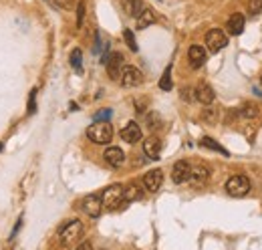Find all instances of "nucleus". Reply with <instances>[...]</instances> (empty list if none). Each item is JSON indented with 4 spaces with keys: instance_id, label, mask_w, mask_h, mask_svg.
Instances as JSON below:
<instances>
[{
    "instance_id": "obj_5",
    "label": "nucleus",
    "mask_w": 262,
    "mask_h": 250,
    "mask_svg": "<svg viewBox=\"0 0 262 250\" xmlns=\"http://www.w3.org/2000/svg\"><path fill=\"white\" fill-rule=\"evenodd\" d=\"M226 44H228V36L224 34V30L212 28V30L206 34V46H208L210 52H218V50H222Z\"/></svg>"
},
{
    "instance_id": "obj_22",
    "label": "nucleus",
    "mask_w": 262,
    "mask_h": 250,
    "mask_svg": "<svg viewBox=\"0 0 262 250\" xmlns=\"http://www.w3.org/2000/svg\"><path fill=\"white\" fill-rule=\"evenodd\" d=\"M83 52H81V48H73V52H71V67L77 71V73H83Z\"/></svg>"
},
{
    "instance_id": "obj_1",
    "label": "nucleus",
    "mask_w": 262,
    "mask_h": 250,
    "mask_svg": "<svg viewBox=\"0 0 262 250\" xmlns=\"http://www.w3.org/2000/svg\"><path fill=\"white\" fill-rule=\"evenodd\" d=\"M87 137H89L93 143H99V145L109 143V141L113 139V127H111V123H109L107 119L95 121L93 125H89V129H87Z\"/></svg>"
},
{
    "instance_id": "obj_26",
    "label": "nucleus",
    "mask_w": 262,
    "mask_h": 250,
    "mask_svg": "<svg viewBox=\"0 0 262 250\" xmlns=\"http://www.w3.org/2000/svg\"><path fill=\"white\" fill-rule=\"evenodd\" d=\"M248 10H250V14L262 12V0H248Z\"/></svg>"
},
{
    "instance_id": "obj_15",
    "label": "nucleus",
    "mask_w": 262,
    "mask_h": 250,
    "mask_svg": "<svg viewBox=\"0 0 262 250\" xmlns=\"http://www.w3.org/2000/svg\"><path fill=\"white\" fill-rule=\"evenodd\" d=\"M187 58H189L191 69H200V67L206 62V50H204L200 44H193V46H189V50H187Z\"/></svg>"
},
{
    "instance_id": "obj_12",
    "label": "nucleus",
    "mask_w": 262,
    "mask_h": 250,
    "mask_svg": "<svg viewBox=\"0 0 262 250\" xmlns=\"http://www.w3.org/2000/svg\"><path fill=\"white\" fill-rule=\"evenodd\" d=\"M103 157H105V161H107L111 167H119V165H123V161H125V153H123L121 147H107L105 153H103Z\"/></svg>"
},
{
    "instance_id": "obj_9",
    "label": "nucleus",
    "mask_w": 262,
    "mask_h": 250,
    "mask_svg": "<svg viewBox=\"0 0 262 250\" xmlns=\"http://www.w3.org/2000/svg\"><path fill=\"white\" fill-rule=\"evenodd\" d=\"M83 210L91 216V218H97V216H101V212H103V204H101V196H97V194H91V196H87L85 200H83Z\"/></svg>"
},
{
    "instance_id": "obj_19",
    "label": "nucleus",
    "mask_w": 262,
    "mask_h": 250,
    "mask_svg": "<svg viewBox=\"0 0 262 250\" xmlns=\"http://www.w3.org/2000/svg\"><path fill=\"white\" fill-rule=\"evenodd\" d=\"M153 22H155L153 10H151V8H143V10L139 12V16H137V28L143 30V28H147V26L153 24Z\"/></svg>"
},
{
    "instance_id": "obj_30",
    "label": "nucleus",
    "mask_w": 262,
    "mask_h": 250,
    "mask_svg": "<svg viewBox=\"0 0 262 250\" xmlns=\"http://www.w3.org/2000/svg\"><path fill=\"white\" fill-rule=\"evenodd\" d=\"M202 117H204L208 123H212V125L216 123V113H214V109H206V111L202 113Z\"/></svg>"
},
{
    "instance_id": "obj_23",
    "label": "nucleus",
    "mask_w": 262,
    "mask_h": 250,
    "mask_svg": "<svg viewBox=\"0 0 262 250\" xmlns=\"http://www.w3.org/2000/svg\"><path fill=\"white\" fill-rule=\"evenodd\" d=\"M159 89L161 91H169L171 89V67H167L159 79Z\"/></svg>"
},
{
    "instance_id": "obj_24",
    "label": "nucleus",
    "mask_w": 262,
    "mask_h": 250,
    "mask_svg": "<svg viewBox=\"0 0 262 250\" xmlns=\"http://www.w3.org/2000/svg\"><path fill=\"white\" fill-rule=\"evenodd\" d=\"M123 38H125L127 46H129L133 52H137V50H139V46H137V42H135V36H133V32H131L129 28H125V30H123Z\"/></svg>"
},
{
    "instance_id": "obj_31",
    "label": "nucleus",
    "mask_w": 262,
    "mask_h": 250,
    "mask_svg": "<svg viewBox=\"0 0 262 250\" xmlns=\"http://www.w3.org/2000/svg\"><path fill=\"white\" fill-rule=\"evenodd\" d=\"M111 117V109H103V111H99L97 115H95V121H101V119H109Z\"/></svg>"
},
{
    "instance_id": "obj_3",
    "label": "nucleus",
    "mask_w": 262,
    "mask_h": 250,
    "mask_svg": "<svg viewBox=\"0 0 262 250\" xmlns=\"http://www.w3.org/2000/svg\"><path fill=\"white\" fill-rule=\"evenodd\" d=\"M81 238H83V224H81L79 220L69 222V224L60 230V244H62V246H75Z\"/></svg>"
},
{
    "instance_id": "obj_18",
    "label": "nucleus",
    "mask_w": 262,
    "mask_h": 250,
    "mask_svg": "<svg viewBox=\"0 0 262 250\" xmlns=\"http://www.w3.org/2000/svg\"><path fill=\"white\" fill-rule=\"evenodd\" d=\"M121 6H123V10H125V14H127V16H133V18H137L139 12L143 10V2H141V0H121Z\"/></svg>"
},
{
    "instance_id": "obj_20",
    "label": "nucleus",
    "mask_w": 262,
    "mask_h": 250,
    "mask_svg": "<svg viewBox=\"0 0 262 250\" xmlns=\"http://www.w3.org/2000/svg\"><path fill=\"white\" fill-rule=\"evenodd\" d=\"M141 196H143V192H141L139 183H129V185H125V188H123V200H125V202L139 200Z\"/></svg>"
},
{
    "instance_id": "obj_33",
    "label": "nucleus",
    "mask_w": 262,
    "mask_h": 250,
    "mask_svg": "<svg viewBox=\"0 0 262 250\" xmlns=\"http://www.w3.org/2000/svg\"><path fill=\"white\" fill-rule=\"evenodd\" d=\"M79 248H83V250H91V248H93V246H91V244H89V242H85V244H81V246H79Z\"/></svg>"
},
{
    "instance_id": "obj_34",
    "label": "nucleus",
    "mask_w": 262,
    "mask_h": 250,
    "mask_svg": "<svg viewBox=\"0 0 262 250\" xmlns=\"http://www.w3.org/2000/svg\"><path fill=\"white\" fill-rule=\"evenodd\" d=\"M0 151H2V143H0Z\"/></svg>"
},
{
    "instance_id": "obj_2",
    "label": "nucleus",
    "mask_w": 262,
    "mask_h": 250,
    "mask_svg": "<svg viewBox=\"0 0 262 250\" xmlns=\"http://www.w3.org/2000/svg\"><path fill=\"white\" fill-rule=\"evenodd\" d=\"M101 204H103L105 210H117V208H121V204H125V200H123V185L113 183V185L105 188V192L101 196Z\"/></svg>"
},
{
    "instance_id": "obj_25",
    "label": "nucleus",
    "mask_w": 262,
    "mask_h": 250,
    "mask_svg": "<svg viewBox=\"0 0 262 250\" xmlns=\"http://www.w3.org/2000/svg\"><path fill=\"white\" fill-rule=\"evenodd\" d=\"M240 113H242L244 117L252 119V117H256V115H258V107H256L254 103H244V107L240 109Z\"/></svg>"
},
{
    "instance_id": "obj_17",
    "label": "nucleus",
    "mask_w": 262,
    "mask_h": 250,
    "mask_svg": "<svg viewBox=\"0 0 262 250\" xmlns=\"http://www.w3.org/2000/svg\"><path fill=\"white\" fill-rule=\"evenodd\" d=\"M208 177H210V169H208L206 165H195V167H191V171H189V181L195 183V185L206 183Z\"/></svg>"
},
{
    "instance_id": "obj_6",
    "label": "nucleus",
    "mask_w": 262,
    "mask_h": 250,
    "mask_svg": "<svg viewBox=\"0 0 262 250\" xmlns=\"http://www.w3.org/2000/svg\"><path fill=\"white\" fill-rule=\"evenodd\" d=\"M121 85L123 87H137V85H141L143 83V75H141V71L137 69V67H131V65H127V67H123V71H121Z\"/></svg>"
},
{
    "instance_id": "obj_8",
    "label": "nucleus",
    "mask_w": 262,
    "mask_h": 250,
    "mask_svg": "<svg viewBox=\"0 0 262 250\" xmlns=\"http://www.w3.org/2000/svg\"><path fill=\"white\" fill-rule=\"evenodd\" d=\"M189 171H191V165L185 161V159H179L173 163V169H171V179L175 183H183L189 179Z\"/></svg>"
},
{
    "instance_id": "obj_29",
    "label": "nucleus",
    "mask_w": 262,
    "mask_h": 250,
    "mask_svg": "<svg viewBox=\"0 0 262 250\" xmlns=\"http://www.w3.org/2000/svg\"><path fill=\"white\" fill-rule=\"evenodd\" d=\"M157 121H159V115H157V113H151V115H147V127H149V129H155V127L159 125Z\"/></svg>"
},
{
    "instance_id": "obj_13",
    "label": "nucleus",
    "mask_w": 262,
    "mask_h": 250,
    "mask_svg": "<svg viewBox=\"0 0 262 250\" xmlns=\"http://www.w3.org/2000/svg\"><path fill=\"white\" fill-rule=\"evenodd\" d=\"M143 151H145V155H147L149 159H159V153H161V141H159L155 135L147 137V139L143 141Z\"/></svg>"
},
{
    "instance_id": "obj_32",
    "label": "nucleus",
    "mask_w": 262,
    "mask_h": 250,
    "mask_svg": "<svg viewBox=\"0 0 262 250\" xmlns=\"http://www.w3.org/2000/svg\"><path fill=\"white\" fill-rule=\"evenodd\" d=\"M189 91H191V89H187V87H185V89H181V97H183L185 101H191V99H193V95H191Z\"/></svg>"
},
{
    "instance_id": "obj_16",
    "label": "nucleus",
    "mask_w": 262,
    "mask_h": 250,
    "mask_svg": "<svg viewBox=\"0 0 262 250\" xmlns=\"http://www.w3.org/2000/svg\"><path fill=\"white\" fill-rule=\"evenodd\" d=\"M195 99L202 103V105H212L216 95H214V89L208 85V83H200L198 89H195Z\"/></svg>"
},
{
    "instance_id": "obj_21",
    "label": "nucleus",
    "mask_w": 262,
    "mask_h": 250,
    "mask_svg": "<svg viewBox=\"0 0 262 250\" xmlns=\"http://www.w3.org/2000/svg\"><path fill=\"white\" fill-rule=\"evenodd\" d=\"M200 145H202V147H208V149H214V151H218V153H222V155L228 157V151H226L218 141H214L212 137H202V139H200Z\"/></svg>"
},
{
    "instance_id": "obj_10",
    "label": "nucleus",
    "mask_w": 262,
    "mask_h": 250,
    "mask_svg": "<svg viewBox=\"0 0 262 250\" xmlns=\"http://www.w3.org/2000/svg\"><path fill=\"white\" fill-rule=\"evenodd\" d=\"M121 139L127 143H137L141 139V127L135 121H129L123 129H121Z\"/></svg>"
},
{
    "instance_id": "obj_4",
    "label": "nucleus",
    "mask_w": 262,
    "mask_h": 250,
    "mask_svg": "<svg viewBox=\"0 0 262 250\" xmlns=\"http://www.w3.org/2000/svg\"><path fill=\"white\" fill-rule=\"evenodd\" d=\"M250 179L246 175H232L228 181H226V192L232 196V198H242L250 192Z\"/></svg>"
},
{
    "instance_id": "obj_14",
    "label": "nucleus",
    "mask_w": 262,
    "mask_h": 250,
    "mask_svg": "<svg viewBox=\"0 0 262 250\" xmlns=\"http://www.w3.org/2000/svg\"><path fill=\"white\" fill-rule=\"evenodd\" d=\"M244 22H246L244 14H240V12H234V14L228 18V22H226V28H228V32H230V34L238 36V34H242V30H244Z\"/></svg>"
},
{
    "instance_id": "obj_7",
    "label": "nucleus",
    "mask_w": 262,
    "mask_h": 250,
    "mask_svg": "<svg viewBox=\"0 0 262 250\" xmlns=\"http://www.w3.org/2000/svg\"><path fill=\"white\" fill-rule=\"evenodd\" d=\"M107 65V73H109V79L111 81H117L121 77V71H123V54L121 52H113L107 56L105 60Z\"/></svg>"
},
{
    "instance_id": "obj_11",
    "label": "nucleus",
    "mask_w": 262,
    "mask_h": 250,
    "mask_svg": "<svg viewBox=\"0 0 262 250\" xmlns=\"http://www.w3.org/2000/svg\"><path fill=\"white\" fill-rule=\"evenodd\" d=\"M143 183H145V188H147L149 192H157V190L161 188V183H163V171H161V169H151V171H147L145 177H143Z\"/></svg>"
},
{
    "instance_id": "obj_28",
    "label": "nucleus",
    "mask_w": 262,
    "mask_h": 250,
    "mask_svg": "<svg viewBox=\"0 0 262 250\" xmlns=\"http://www.w3.org/2000/svg\"><path fill=\"white\" fill-rule=\"evenodd\" d=\"M34 111H36V89H32L28 95V113H34Z\"/></svg>"
},
{
    "instance_id": "obj_27",
    "label": "nucleus",
    "mask_w": 262,
    "mask_h": 250,
    "mask_svg": "<svg viewBox=\"0 0 262 250\" xmlns=\"http://www.w3.org/2000/svg\"><path fill=\"white\" fill-rule=\"evenodd\" d=\"M83 18H85V2L77 4V26H83Z\"/></svg>"
}]
</instances>
